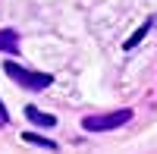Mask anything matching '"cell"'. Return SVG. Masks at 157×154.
<instances>
[{
    "mask_svg": "<svg viewBox=\"0 0 157 154\" xmlns=\"http://www.w3.org/2000/svg\"><path fill=\"white\" fill-rule=\"evenodd\" d=\"M132 120V110H113V113H94V117H85L82 120V129L85 132H110V129H120L123 123Z\"/></svg>",
    "mask_w": 157,
    "mask_h": 154,
    "instance_id": "obj_1",
    "label": "cell"
},
{
    "mask_svg": "<svg viewBox=\"0 0 157 154\" xmlns=\"http://www.w3.org/2000/svg\"><path fill=\"white\" fill-rule=\"evenodd\" d=\"M3 69H6V75L10 79H16L22 88H29V91H44V88L54 82L47 72H32V69H25V66H19V63H3Z\"/></svg>",
    "mask_w": 157,
    "mask_h": 154,
    "instance_id": "obj_2",
    "label": "cell"
},
{
    "mask_svg": "<svg viewBox=\"0 0 157 154\" xmlns=\"http://www.w3.org/2000/svg\"><path fill=\"white\" fill-rule=\"evenodd\" d=\"M0 50L16 54V50H19V32H13V29H0Z\"/></svg>",
    "mask_w": 157,
    "mask_h": 154,
    "instance_id": "obj_3",
    "label": "cell"
},
{
    "mask_svg": "<svg viewBox=\"0 0 157 154\" xmlns=\"http://www.w3.org/2000/svg\"><path fill=\"white\" fill-rule=\"evenodd\" d=\"M25 117H29L35 126H47V129H54V126H57V120L50 117V113H41L38 107H25Z\"/></svg>",
    "mask_w": 157,
    "mask_h": 154,
    "instance_id": "obj_4",
    "label": "cell"
},
{
    "mask_svg": "<svg viewBox=\"0 0 157 154\" xmlns=\"http://www.w3.org/2000/svg\"><path fill=\"white\" fill-rule=\"evenodd\" d=\"M151 25H154V19H148L145 25H138V29H135V35H132V38H129V41H126V50H132V47H135V44L141 41V38H145V35L151 32Z\"/></svg>",
    "mask_w": 157,
    "mask_h": 154,
    "instance_id": "obj_5",
    "label": "cell"
},
{
    "mask_svg": "<svg viewBox=\"0 0 157 154\" xmlns=\"http://www.w3.org/2000/svg\"><path fill=\"white\" fill-rule=\"evenodd\" d=\"M25 138H29V142H35V145H44V148H50V151H54V148H57L54 142H47V138H41V135H32V132H29V135H25Z\"/></svg>",
    "mask_w": 157,
    "mask_h": 154,
    "instance_id": "obj_6",
    "label": "cell"
},
{
    "mask_svg": "<svg viewBox=\"0 0 157 154\" xmlns=\"http://www.w3.org/2000/svg\"><path fill=\"white\" fill-rule=\"evenodd\" d=\"M0 126H6V110L0 107Z\"/></svg>",
    "mask_w": 157,
    "mask_h": 154,
    "instance_id": "obj_7",
    "label": "cell"
}]
</instances>
